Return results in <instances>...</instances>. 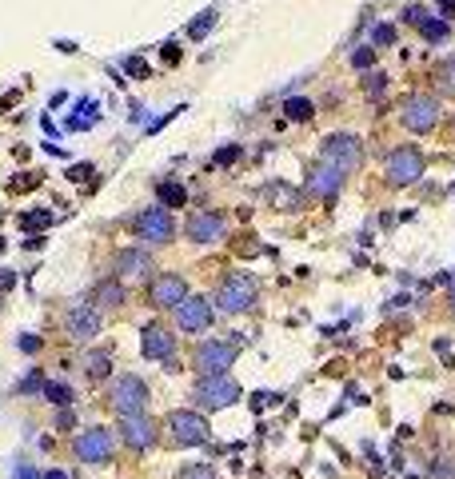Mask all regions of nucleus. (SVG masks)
Wrapping results in <instances>:
<instances>
[{"label":"nucleus","mask_w":455,"mask_h":479,"mask_svg":"<svg viewBox=\"0 0 455 479\" xmlns=\"http://www.w3.org/2000/svg\"><path fill=\"white\" fill-rule=\"evenodd\" d=\"M251 304H256V280L244 272L228 275L224 284H220V292H216V308L228 312V316H236V312H248Z\"/></svg>","instance_id":"nucleus-1"},{"label":"nucleus","mask_w":455,"mask_h":479,"mask_svg":"<svg viewBox=\"0 0 455 479\" xmlns=\"http://www.w3.org/2000/svg\"><path fill=\"white\" fill-rule=\"evenodd\" d=\"M399 120H404V128H408V132H432L435 124H439V100L428 96V92H415V96L404 100Z\"/></svg>","instance_id":"nucleus-2"},{"label":"nucleus","mask_w":455,"mask_h":479,"mask_svg":"<svg viewBox=\"0 0 455 479\" xmlns=\"http://www.w3.org/2000/svg\"><path fill=\"white\" fill-rule=\"evenodd\" d=\"M168 432H172V443H180V447H200L208 443V419L200 411H172L168 415Z\"/></svg>","instance_id":"nucleus-3"},{"label":"nucleus","mask_w":455,"mask_h":479,"mask_svg":"<svg viewBox=\"0 0 455 479\" xmlns=\"http://www.w3.org/2000/svg\"><path fill=\"white\" fill-rule=\"evenodd\" d=\"M108 404H112L120 415H136V411L148 408V384L140 376H120L108 391Z\"/></svg>","instance_id":"nucleus-4"},{"label":"nucleus","mask_w":455,"mask_h":479,"mask_svg":"<svg viewBox=\"0 0 455 479\" xmlns=\"http://www.w3.org/2000/svg\"><path fill=\"white\" fill-rule=\"evenodd\" d=\"M323 160H328V164H336L343 176H347V172H356V168L364 164V144H360L356 136L336 132V136L323 140Z\"/></svg>","instance_id":"nucleus-5"},{"label":"nucleus","mask_w":455,"mask_h":479,"mask_svg":"<svg viewBox=\"0 0 455 479\" xmlns=\"http://www.w3.org/2000/svg\"><path fill=\"white\" fill-rule=\"evenodd\" d=\"M196 400L204 404V408H228V404H236L240 400V384L220 371V376H204L200 384H196Z\"/></svg>","instance_id":"nucleus-6"},{"label":"nucleus","mask_w":455,"mask_h":479,"mask_svg":"<svg viewBox=\"0 0 455 479\" xmlns=\"http://www.w3.org/2000/svg\"><path fill=\"white\" fill-rule=\"evenodd\" d=\"M236 356H240V343H228V340H208L196 347V367L204 371V376H220L228 367L236 364Z\"/></svg>","instance_id":"nucleus-7"},{"label":"nucleus","mask_w":455,"mask_h":479,"mask_svg":"<svg viewBox=\"0 0 455 479\" xmlns=\"http://www.w3.org/2000/svg\"><path fill=\"white\" fill-rule=\"evenodd\" d=\"M136 236L148 240V244H168L176 236V220L168 208H144L136 216Z\"/></svg>","instance_id":"nucleus-8"},{"label":"nucleus","mask_w":455,"mask_h":479,"mask_svg":"<svg viewBox=\"0 0 455 479\" xmlns=\"http://www.w3.org/2000/svg\"><path fill=\"white\" fill-rule=\"evenodd\" d=\"M423 176V156H419V148H395L391 156H387V184H395V188H408Z\"/></svg>","instance_id":"nucleus-9"},{"label":"nucleus","mask_w":455,"mask_h":479,"mask_svg":"<svg viewBox=\"0 0 455 479\" xmlns=\"http://www.w3.org/2000/svg\"><path fill=\"white\" fill-rule=\"evenodd\" d=\"M76 456L84 463H108L112 459V432L108 428H88V432L76 435Z\"/></svg>","instance_id":"nucleus-10"},{"label":"nucleus","mask_w":455,"mask_h":479,"mask_svg":"<svg viewBox=\"0 0 455 479\" xmlns=\"http://www.w3.org/2000/svg\"><path fill=\"white\" fill-rule=\"evenodd\" d=\"M176 323H180L184 332H204L208 323H212V299L184 296L180 304H176Z\"/></svg>","instance_id":"nucleus-11"},{"label":"nucleus","mask_w":455,"mask_h":479,"mask_svg":"<svg viewBox=\"0 0 455 479\" xmlns=\"http://www.w3.org/2000/svg\"><path fill=\"white\" fill-rule=\"evenodd\" d=\"M120 435H124V443L128 447H136V452H148L152 443H156V428H152V419L136 411V415H120Z\"/></svg>","instance_id":"nucleus-12"},{"label":"nucleus","mask_w":455,"mask_h":479,"mask_svg":"<svg viewBox=\"0 0 455 479\" xmlns=\"http://www.w3.org/2000/svg\"><path fill=\"white\" fill-rule=\"evenodd\" d=\"M184 296H188V284H184V275H176V272L156 275V280H152V288H148L152 308H176Z\"/></svg>","instance_id":"nucleus-13"},{"label":"nucleus","mask_w":455,"mask_h":479,"mask_svg":"<svg viewBox=\"0 0 455 479\" xmlns=\"http://www.w3.org/2000/svg\"><path fill=\"white\" fill-rule=\"evenodd\" d=\"M64 328H69L72 340H92L96 332H100V312L92 308V304H72L69 316H64Z\"/></svg>","instance_id":"nucleus-14"},{"label":"nucleus","mask_w":455,"mask_h":479,"mask_svg":"<svg viewBox=\"0 0 455 479\" xmlns=\"http://www.w3.org/2000/svg\"><path fill=\"white\" fill-rule=\"evenodd\" d=\"M343 188V172L336 168V164H316L312 172H308V192L312 196H319V200H336V192Z\"/></svg>","instance_id":"nucleus-15"},{"label":"nucleus","mask_w":455,"mask_h":479,"mask_svg":"<svg viewBox=\"0 0 455 479\" xmlns=\"http://www.w3.org/2000/svg\"><path fill=\"white\" fill-rule=\"evenodd\" d=\"M184 232H188V240H196V244H216V240L224 236V216H220V212H196Z\"/></svg>","instance_id":"nucleus-16"},{"label":"nucleus","mask_w":455,"mask_h":479,"mask_svg":"<svg viewBox=\"0 0 455 479\" xmlns=\"http://www.w3.org/2000/svg\"><path fill=\"white\" fill-rule=\"evenodd\" d=\"M140 352H144L148 360H172L176 336H172L168 328H160V323H148V328H144V340H140Z\"/></svg>","instance_id":"nucleus-17"},{"label":"nucleus","mask_w":455,"mask_h":479,"mask_svg":"<svg viewBox=\"0 0 455 479\" xmlns=\"http://www.w3.org/2000/svg\"><path fill=\"white\" fill-rule=\"evenodd\" d=\"M112 268H116V275H136V280H144V275L152 272V260H148V251H140V248H124V251H116Z\"/></svg>","instance_id":"nucleus-18"},{"label":"nucleus","mask_w":455,"mask_h":479,"mask_svg":"<svg viewBox=\"0 0 455 479\" xmlns=\"http://www.w3.org/2000/svg\"><path fill=\"white\" fill-rule=\"evenodd\" d=\"M80 367H84V376H88V380H108V371H112V352L92 347V352H84Z\"/></svg>","instance_id":"nucleus-19"},{"label":"nucleus","mask_w":455,"mask_h":479,"mask_svg":"<svg viewBox=\"0 0 455 479\" xmlns=\"http://www.w3.org/2000/svg\"><path fill=\"white\" fill-rule=\"evenodd\" d=\"M96 304H100V308H120V304H124L120 280H100V284H96Z\"/></svg>","instance_id":"nucleus-20"},{"label":"nucleus","mask_w":455,"mask_h":479,"mask_svg":"<svg viewBox=\"0 0 455 479\" xmlns=\"http://www.w3.org/2000/svg\"><path fill=\"white\" fill-rule=\"evenodd\" d=\"M160 204L164 208H184L188 204V192H184V184H160Z\"/></svg>","instance_id":"nucleus-21"},{"label":"nucleus","mask_w":455,"mask_h":479,"mask_svg":"<svg viewBox=\"0 0 455 479\" xmlns=\"http://www.w3.org/2000/svg\"><path fill=\"white\" fill-rule=\"evenodd\" d=\"M284 112H288V120H312L316 104H312V100H304V96H292V100L284 104Z\"/></svg>","instance_id":"nucleus-22"},{"label":"nucleus","mask_w":455,"mask_h":479,"mask_svg":"<svg viewBox=\"0 0 455 479\" xmlns=\"http://www.w3.org/2000/svg\"><path fill=\"white\" fill-rule=\"evenodd\" d=\"M40 395L52 400L56 408H69V404H72V388H69V384H48V380H45V391H40Z\"/></svg>","instance_id":"nucleus-23"},{"label":"nucleus","mask_w":455,"mask_h":479,"mask_svg":"<svg viewBox=\"0 0 455 479\" xmlns=\"http://www.w3.org/2000/svg\"><path fill=\"white\" fill-rule=\"evenodd\" d=\"M176 479H220V476H216V467H212V463H184Z\"/></svg>","instance_id":"nucleus-24"},{"label":"nucleus","mask_w":455,"mask_h":479,"mask_svg":"<svg viewBox=\"0 0 455 479\" xmlns=\"http://www.w3.org/2000/svg\"><path fill=\"white\" fill-rule=\"evenodd\" d=\"M419 32H423V40L439 45V40H447V21H423L419 24Z\"/></svg>","instance_id":"nucleus-25"},{"label":"nucleus","mask_w":455,"mask_h":479,"mask_svg":"<svg viewBox=\"0 0 455 479\" xmlns=\"http://www.w3.org/2000/svg\"><path fill=\"white\" fill-rule=\"evenodd\" d=\"M21 224L28 232H40V228H48V224H52V212H24Z\"/></svg>","instance_id":"nucleus-26"},{"label":"nucleus","mask_w":455,"mask_h":479,"mask_svg":"<svg viewBox=\"0 0 455 479\" xmlns=\"http://www.w3.org/2000/svg\"><path fill=\"white\" fill-rule=\"evenodd\" d=\"M272 196H275V204H284V212H296L299 208V192H292V188H272Z\"/></svg>","instance_id":"nucleus-27"},{"label":"nucleus","mask_w":455,"mask_h":479,"mask_svg":"<svg viewBox=\"0 0 455 479\" xmlns=\"http://www.w3.org/2000/svg\"><path fill=\"white\" fill-rule=\"evenodd\" d=\"M28 391H45V371H32L28 380L16 384V395H28Z\"/></svg>","instance_id":"nucleus-28"},{"label":"nucleus","mask_w":455,"mask_h":479,"mask_svg":"<svg viewBox=\"0 0 455 479\" xmlns=\"http://www.w3.org/2000/svg\"><path fill=\"white\" fill-rule=\"evenodd\" d=\"M384 88H387V76H384V72H371V76L364 80V92H367V96H384Z\"/></svg>","instance_id":"nucleus-29"},{"label":"nucleus","mask_w":455,"mask_h":479,"mask_svg":"<svg viewBox=\"0 0 455 479\" xmlns=\"http://www.w3.org/2000/svg\"><path fill=\"white\" fill-rule=\"evenodd\" d=\"M399 21L404 24H423L428 21V12H423V4H408V8L399 12Z\"/></svg>","instance_id":"nucleus-30"},{"label":"nucleus","mask_w":455,"mask_h":479,"mask_svg":"<svg viewBox=\"0 0 455 479\" xmlns=\"http://www.w3.org/2000/svg\"><path fill=\"white\" fill-rule=\"evenodd\" d=\"M371 60H376V48H356L352 52V64L356 69H371Z\"/></svg>","instance_id":"nucleus-31"},{"label":"nucleus","mask_w":455,"mask_h":479,"mask_svg":"<svg viewBox=\"0 0 455 479\" xmlns=\"http://www.w3.org/2000/svg\"><path fill=\"white\" fill-rule=\"evenodd\" d=\"M92 172H96V168H92V164H72L69 180H72V184H76V180H80V184H88V180H92Z\"/></svg>","instance_id":"nucleus-32"},{"label":"nucleus","mask_w":455,"mask_h":479,"mask_svg":"<svg viewBox=\"0 0 455 479\" xmlns=\"http://www.w3.org/2000/svg\"><path fill=\"white\" fill-rule=\"evenodd\" d=\"M371 40H376V45H391V40H395V28H391V24H376Z\"/></svg>","instance_id":"nucleus-33"},{"label":"nucleus","mask_w":455,"mask_h":479,"mask_svg":"<svg viewBox=\"0 0 455 479\" xmlns=\"http://www.w3.org/2000/svg\"><path fill=\"white\" fill-rule=\"evenodd\" d=\"M435 76H443V80H447V88H455V60H443V64L435 69Z\"/></svg>","instance_id":"nucleus-34"},{"label":"nucleus","mask_w":455,"mask_h":479,"mask_svg":"<svg viewBox=\"0 0 455 479\" xmlns=\"http://www.w3.org/2000/svg\"><path fill=\"white\" fill-rule=\"evenodd\" d=\"M36 184H40V180H36L32 172H24L21 180H12V192H28V188H36Z\"/></svg>","instance_id":"nucleus-35"},{"label":"nucleus","mask_w":455,"mask_h":479,"mask_svg":"<svg viewBox=\"0 0 455 479\" xmlns=\"http://www.w3.org/2000/svg\"><path fill=\"white\" fill-rule=\"evenodd\" d=\"M212 21H216V16H212V12H204V21H196V24H192V36H204L208 28H212Z\"/></svg>","instance_id":"nucleus-36"},{"label":"nucleus","mask_w":455,"mask_h":479,"mask_svg":"<svg viewBox=\"0 0 455 479\" xmlns=\"http://www.w3.org/2000/svg\"><path fill=\"white\" fill-rule=\"evenodd\" d=\"M8 288H16V272H8V268H0V292H8Z\"/></svg>","instance_id":"nucleus-37"},{"label":"nucleus","mask_w":455,"mask_h":479,"mask_svg":"<svg viewBox=\"0 0 455 479\" xmlns=\"http://www.w3.org/2000/svg\"><path fill=\"white\" fill-rule=\"evenodd\" d=\"M21 352H28V356H32V352H40V340H36V336H24V340H21Z\"/></svg>","instance_id":"nucleus-38"},{"label":"nucleus","mask_w":455,"mask_h":479,"mask_svg":"<svg viewBox=\"0 0 455 479\" xmlns=\"http://www.w3.org/2000/svg\"><path fill=\"white\" fill-rule=\"evenodd\" d=\"M236 156H240V148H224V152H216V164H232Z\"/></svg>","instance_id":"nucleus-39"},{"label":"nucleus","mask_w":455,"mask_h":479,"mask_svg":"<svg viewBox=\"0 0 455 479\" xmlns=\"http://www.w3.org/2000/svg\"><path fill=\"white\" fill-rule=\"evenodd\" d=\"M72 423H76V415H72V411L64 408V411H60V419H56V428H64V432H69Z\"/></svg>","instance_id":"nucleus-40"},{"label":"nucleus","mask_w":455,"mask_h":479,"mask_svg":"<svg viewBox=\"0 0 455 479\" xmlns=\"http://www.w3.org/2000/svg\"><path fill=\"white\" fill-rule=\"evenodd\" d=\"M128 72H132V76H148V64H144V60H128Z\"/></svg>","instance_id":"nucleus-41"},{"label":"nucleus","mask_w":455,"mask_h":479,"mask_svg":"<svg viewBox=\"0 0 455 479\" xmlns=\"http://www.w3.org/2000/svg\"><path fill=\"white\" fill-rule=\"evenodd\" d=\"M164 60H168V64H176V60H180V48H176V45H164Z\"/></svg>","instance_id":"nucleus-42"},{"label":"nucleus","mask_w":455,"mask_h":479,"mask_svg":"<svg viewBox=\"0 0 455 479\" xmlns=\"http://www.w3.org/2000/svg\"><path fill=\"white\" fill-rule=\"evenodd\" d=\"M439 12L443 16H455V0H439Z\"/></svg>","instance_id":"nucleus-43"},{"label":"nucleus","mask_w":455,"mask_h":479,"mask_svg":"<svg viewBox=\"0 0 455 479\" xmlns=\"http://www.w3.org/2000/svg\"><path fill=\"white\" fill-rule=\"evenodd\" d=\"M16 479H36V471H28V467H16Z\"/></svg>","instance_id":"nucleus-44"},{"label":"nucleus","mask_w":455,"mask_h":479,"mask_svg":"<svg viewBox=\"0 0 455 479\" xmlns=\"http://www.w3.org/2000/svg\"><path fill=\"white\" fill-rule=\"evenodd\" d=\"M40 479H69V476H64V471H45Z\"/></svg>","instance_id":"nucleus-45"},{"label":"nucleus","mask_w":455,"mask_h":479,"mask_svg":"<svg viewBox=\"0 0 455 479\" xmlns=\"http://www.w3.org/2000/svg\"><path fill=\"white\" fill-rule=\"evenodd\" d=\"M452 308H455V284H452Z\"/></svg>","instance_id":"nucleus-46"},{"label":"nucleus","mask_w":455,"mask_h":479,"mask_svg":"<svg viewBox=\"0 0 455 479\" xmlns=\"http://www.w3.org/2000/svg\"><path fill=\"white\" fill-rule=\"evenodd\" d=\"M0 251H4V236H0Z\"/></svg>","instance_id":"nucleus-47"}]
</instances>
